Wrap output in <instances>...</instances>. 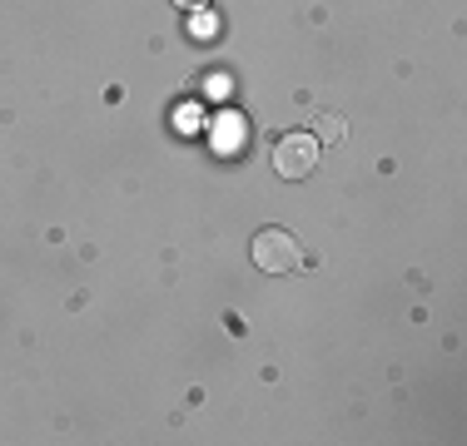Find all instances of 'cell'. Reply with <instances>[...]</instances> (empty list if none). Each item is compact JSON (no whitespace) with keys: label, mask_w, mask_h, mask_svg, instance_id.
Returning <instances> with one entry per match:
<instances>
[{"label":"cell","mask_w":467,"mask_h":446,"mask_svg":"<svg viewBox=\"0 0 467 446\" xmlns=\"http://www.w3.org/2000/svg\"><path fill=\"white\" fill-rule=\"evenodd\" d=\"M314 139H318V144H338V139H343V115L318 109V115H314Z\"/></svg>","instance_id":"4"},{"label":"cell","mask_w":467,"mask_h":446,"mask_svg":"<svg viewBox=\"0 0 467 446\" xmlns=\"http://www.w3.org/2000/svg\"><path fill=\"white\" fill-rule=\"evenodd\" d=\"M318 169V139L308 129H294V134H279V144H274V174L288 178V184H298V178H308Z\"/></svg>","instance_id":"2"},{"label":"cell","mask_w":467,"mask_h":446,"mask_svg":"<svg viewBox=\"0 0 467 446\" xmlns=\"http://www.w3.org/2000/svg\"><path fill=\"white\" fill-rule=\"evenodd\" d=\"M304 263V253H298V238L288 228H259L254 233V268L259 273H274V278H284V273H294V268Z\"/></svg>","instance_id":"1"},{"label":"cell","mask_w":467,"mask_h":446,"mask_svg":"<svg viewBox=\"0 0 467 446\" xmlns=\"http://www.w3.org/2000/svg\"><path fill=\"white\" fill-rule=\"evenodd\" d=\"M180 10H199V5H209V0H174Z\"/></svg>","instance_id":"5"},{"label":"cell","mask_w":467,"mask_h":446,"mask_svg":"<svg viewBox=\"0 0 467 446\" xmlns=\"http://www.w3.org/2000/svg\"><path fill=\"white\" fill-rule=\"evenodd\" d=\"M189 35H194V40H219V15L209 5L189 10Z\"/></svg>","instance_id":"3"}]
</instances>
